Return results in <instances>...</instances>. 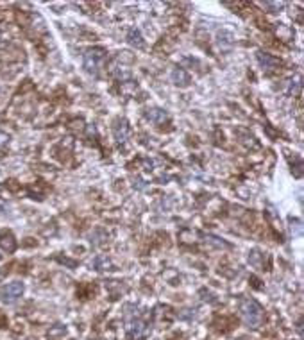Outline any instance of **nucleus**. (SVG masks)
<instances>
[{"label": "nucleus", "mask_w": 304, "mask_h": 340, "mask_svg": "<svg viewBox=\"0 0 304 340\" xmlns=\"http://www.w3.org/2000/svg\"><path fill=\"white\" fill-rule=\"evenodd\" d=\"M240 313L249 328H258L263 321V308L254 299H243L240 302Z\"/></svg>", "instance_id": "obj_1"}, {"label": "nucleus", "mask_w": 304, "mask_h": 340, "mask_svg": "<svg viewBox=\"0 0 304 340\" xmlns=\"http://www.w3.org/2000/svg\"><path fill=\"white\" fill-rule=\"evenodd\" d=\"M125 331L131 339L134 340H142L147 335V324L138 317V313H125Z\"/></svg>", "instance_id": "obj_2"}, {"label": "nucleus", "mask_w": 304, "mask_h": 340, "mask_svg": "<svg viewBox=\"0 0 304 340\" xmlns=\"http://www.w3.org/2000/svg\"><path fill=\"white\" fill-rule=\"evenodd\" d=\"M104 59H106L104 49H89L84 54V70L88 72V74L97 76L100 72V66H102Z\"/></svg>", "instance_id": "obj_3"}, {"label": "nucleus", "mask_w": 304, "mask_h": 340, "mask_svg": "<svg viewBox=\"0 0 304 340\" xmlns=\"http://www.w3.org/2000/svg\"><path fill=\"white\" fill-rule=\"evenodd\" d=\"M23 294V283L20 281H13V283H7L2 290H0V297H2V301L4 302H15L18 297H22Z\"/></svg>", "instance_id": "obj_4"}, {"label": "nucleus", "mask_w": 304, "mask_h": 340, "mask_svg": "<svg viewBox=\"0 0 304 340\" xmlns=\"http://www.w3.org/2000/svg\"><path fill=\"white\" fill-rule=\"evenodd\" d=\"M113 132H115V140L118 143H125V142H127L129 132H131L127 120H124V118H118V120H116V124H115V127H113Z\"/></svg>", "instance_id": "obj_5"}, {"label": "nucleus", "mask_w": 304, "mask_h": 340, "mask_svg": "<svg viewBox=\"0 0 304 340\" xmlns=\"http://www.w3.org/2000/svg\"><path fill=\"white\" fill-rule=\"evenodd\" d=\"M172 82H174L176 86L186 88V86L190 84V76L186 74V70H184V68L177 66V68H174V70H172Z\"/></svg>", "instance_id": "obj_6"}, {"label": "nucleus", "mask_w": 304, "mask_h": 340, "mask_svg": "<svg viewBox=\"0 0 304 340\" xmlns=\"http://www.w3.org/2000/svg\"><path fill=\"white\" fill-rule=\"evenodd\" d=\"M258 61H260V65L263 66V70L270 72V70H276L277 66L281 65V61L274 57L270 54H263V52H258Z\"/></svg>", "instance_id": "obj_7"}, {"label": "nucleus", "mask_w": 304, "mask_h": 340, "mask_svg": "<svg viewBox=\"0 0 304 340\" xmlns=\"http://www.w3.org/2000/svg\"><path fill=\"white\" fill-rule=\"evenodd\" d=\"M145 116H147V120H150L152 124H165V122L168 120L166 111L161 110V108H150V110L145 111Z\"/></svg>", "instance_id": "obj_8"}, {"label": "nucleus", "mask_w": 304, "mask_h": 340, "mask_svg": "<svg viewBox=\"0 0 304 340\" xmlns=\"http://www.w3.org/2000/svg\"><path fill=\"white\" fill-rule=\"evenodd\" d=\"M0 246H2V249H6L7 252H13L17 249V240H15V236L9 231H4L0 235Z\"/></svg>", "instance_id": "obj_9"}, {"label": "nucleus", "mask_w": 304, "mask_h": 340, "mask_svg": "<svg viewBox=\"0 0 304 340\" xmlns=\"http://www.w3.org/2000/svg\"><path fill=\"white\" fill-rule=\"evenodd\" d=\"M127 43L136 47V49H143L145 47L143 36H142V33H140L138 29H131L127 33Z\"/></svg>", "instance_id": "obj_10"}, {"label": "nucleus", "mask_w": 304, "mask_h": 340, "mask_svg": "<svg viewBox=\"0 0 304 340\" xmlns=\"http://www.w3.org/2000/svg\"><path fill=\"white\" fill-rule=\"evenodd\" d=\"M111 267V262L104 256H99V258L95 260V269L97 270H109Z\"/></svg>", "instance_id": "obj_11"}, {"label": "nucleus", "mask_w": 304, "mask_h": 340, "mask_svg": "<svg viewBox=\"0 0 304 340\" xmlns=\"http://www.w3.org/2000/svg\"><path fill=\"white\" fill-rule=\"evenodd\" d=\"M218 43H220V47L222 45H227V47H231L232 45V34L231 33H218Z\"/></svg>", "instance_id": "obj_12"}, {"label": "nucleus", "mask_w": 304, "mask_h": 340, "mask_svg": "<svg viewBox=\"0 0 304 340\" xmlns=\"http://www.w3.org/2000/svg\"><path fill=\"white\" fill-rule=\"evenodd\" d=\"M206 242H210V244H213V246H216V247H229L227 242L220 240V238H216V236H211V235L206 236Z\"/></svg>", "instance_id": "obj_13"}, {"label": "nucleus", "mask_w": 304, "mask_h": 340, "mask_svg": "<svg viewBox=\"0 0 304 340\" xmlns=\"http://www.w3.org/2000/svg\"><path fill=\"white\" fill-rule=\"evenodd\" d=\"M9 140H11V138H9V134H7V132L0 131V151H2V149H6L7 145H9Z\"/></svg>", "instance_id": "obj_14"}, {"label": "nucleus", "mask_w": 304, "mask_h": 340, "mask_svg": "<svg viewBox=\"0 0 304 340\" xmlns=\"http://www.w3.org/2000/svg\"><path fill=\"white\" fill-rule=\"evenodd\" d=\"M63 333H67V328H65V326H61V324H57V328L50 329V331H49V337H55V335H63Z\"/></svg>", "instance_id": "obj_15"}]
</instances>
